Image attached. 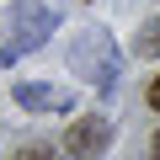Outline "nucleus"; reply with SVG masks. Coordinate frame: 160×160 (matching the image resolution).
I'll return each mask as SVG.
<instances>
[{"label": "nucleus", "mask_w": 160, "mask_h": 160, "mask_svg": "<svg viewBox=\"0 0 160 160\" xmlns=\"http://www.w3.org/2000/svg\"><path fill=\"white\" fill-rule=\"evenodd\" d=\"M53 27H59V16L48 6H38V0H11V6H0V64H16L32 48H43Z\"/></svg>", "instance_id": "obj_1"}, {"label": "nucleus", "mask_w": 160, "mask_h": 160, "mask_svg": "<svg viewBox=\"0 0 160 160\" xmlns=\"http://www.w3.org/2000/svg\"><path fill=\"white\" fill-rule=\"evenodd\" d=\"M69 64L86 75V80H96V86H112V75H118V48H112V38L102 32V27H86L75 38V48H69Z\"/></svg>", "instance_id": "obj_2"}, {"label": "nucleus", "mask_w": 160, "mask_h": 160, "mask_svg": "<svg viewBox=\"0 0 160 160\" xmlns=\"http://www.w3.org/2000/svg\"><path fill=\"white\" fill-rule=\"evenodd\" d=\"M107 144H112V118H75L69 133H64L69 155H102Z\"/></svg>", "instance_id": "obj_3"}, {"label": "nucleus", "mask_w": 160, "mask_h": 160, "mask_svg": "<svg viewBox=\"0 0 160 160\" xmlns=\"http://www.w3.org/2000/svg\"><path fill=\"white\" fill-rule=\"evenodd\" d=\"M16 107H27V112H69L75 91L69 86H43V80H22L16 86Z\"/></svg>", "instance_id": "obj_4"}, {"label": "nucleus", "mask_w": 160, "mask_h": 160, "mask_svg": "<svg viewBox=\"0 0 160 160\" xmlns=\"http://www.w3.org/2000/svg\"><path fill=\"white\" fill-rule=\"evenodd\" d=\"M133 53H139V59H155V53H160V16H155V22H149V27L139 32V43H133Z\"/></svg>", "instance_id": "obj_5"}, {"label": "nucleus", "mask_w": 160, "mask_h": 160, "mask_svg": "<svg viewBox=\"0 0 160 160\" xmlns=\"http://www.w3.org/2000/svg\"><path fill=\"white\" fill-rule=\"evenodd\" d=\"M149 107H155V112H160V75H155V80H149Z\"/></svg>", "instance_id": "obj_6"}, {"label": "nucleus", "mask_w": 160, "mask_h": 160, "mask_svg": "<svg viewBox=\"0 0 160 160\" xmlns=\"http://www.w3.org/2000/svg\"><path fill=\"white\" fill-rule=\"evenodd\" d=\"M149 149H155V155H160V133H155V144H149Z\"/></svg>", "instance_id": "obj_7"}]
</instances>
